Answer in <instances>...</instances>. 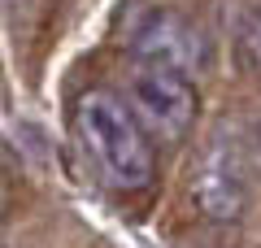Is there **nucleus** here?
<instances>
[{"mask_svg":"<svg viewBox=\"0 0 261 248\" xmlns=\"http://www.w3.org/2000/svg\"><path fill=\"white\" fill-rule=\"evenodd\" d=\"M0 248H5V239H0Z\"/></svg>","mask_w":261,"mask_h":248,"instance_id":"nucleus-6","label":"nucleus"},{"mask_svg":"<svg viewBox=\"0 0 261 248\" xmlns=\"http://www.w3.org/2000/svg\"><path fill=\"white\" fill-rule=\"evenodd\" d=\"M130 57L144 65H170V70L192 74L205 61L200 31L183 18L178 9H144L130 27Z\"/></svg>","mask_w":261,"mask_h":248,"instance_id":"nucleus-4","label":"nucleus"},{"mask_svg":"<svg viewBox=\"0 0 261 248\" xmlns=\"http://www.w3.org/2000/svg\"><path fill=\"white\" fill-rule=\"evenodd\" d=\"M248 192H252V170H248L244 139L235 131H218L196 157L192 205L209 222H235L248 209Z\"/></svg>","mask_w":261,"mask_h":248,"instance_id":"nucleus-3","label":"nucleus"},{"mask_svg":"<svg viewBox=\"0 0 261 248\" xmlns=\"http://www.w3.org/2000/svg\"><path fill=\"white\" fill-rule=\"evenodd\" d=\"M126 109L144 127V135H157L161 144H178L196 127L200 96H196L192 74L170 70V65H135L126 79Z\"/></svg>","mask_w":261,"mask_h":248,"instance_id":"nucleus-2","label":"nucleus"},{"mask_svg":"<svg viewBox=\"0 0 261 248\" xmlns=\"http://www.w3.org/2000/svg\"><path fill=\"white\" fill-rule=\"evenodd\" d=\"M240 61L248 65L252 74H261V9H257V18L244 27V35H240Z\"/></svg>","mask_w":261,"mask_h":248,"instance_id":"nucleus-5","label":"nucleus"},{"mask_svg":"<svg viewBox=\"0 0 261 248\" xmlns=\"http://www.w3.org/2000/svg\"><path fill=\"white\" fill-rule=\"evenodd\" d=\"M74 139L83 161L109 192H144L157 175V153L118 92L92 87L74 101Z\"/></svg>","mask_w":261,"mask_h":248,"instance_id":"nucleus-1","label":"nucleus"}]
</instances>
